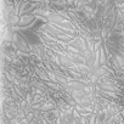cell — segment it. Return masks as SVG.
<instances>
[{"instance_id": "1", "label": "cell", "mask_w": 124, "mask_h": 124, "mask_svg": "<svg viewBox=\"0 0 124 124\" xmlns=\"http://www.w3.org/2000/svg\"><path fill=\"white\" fill-rule=\"evenodd\" d=\"M14 41H15L17 52H21V54H24V55H28V54H29L28 44H27V41L23 39V37H21V35H15Z\"/></svg>"}, {"instance_id": "2", "label": "cell", "mask_w": 124, "mask_h": 124, "mask_svg": "<svg viewBox=\"0 0 124 124\" xmlns=\"http://www.w3.org/2000/svg\"><path fill=\"white\" fill-rule=\"evenodd\" d=\"M34 20H35L34 16L26 14V15H23V16L18 20V22H17L16 24H17V27H27V26L32 24V23L34 22Z\"/></svg>"}, {"instance_id": "3", "label": "cell", "mask_w": 124, "mask_h": 124, "mask_svg": "<svg viewBox=\"0 0 124 124\" xmlns=\"http://www.w3.org/2000/svg\"><path fill=\"white\" fill-rule=\"evenodd\" d=\"M99 63H100V67L106 66V63H107V52L103 46L99 47Z\"/></svg>"}]
</instances>
